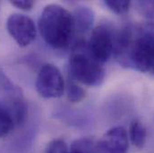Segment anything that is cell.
<instances>
[{
	"mask_svg": "<svg viewBox=\"0 0 154 153\" xmlns=\"http://www.w3.org/2000/svg\"><path fill=\"white\" fill-rule=\"evenodd\" d=\"M75 32L83 33L91 30L94 23V13L88 6L81 5L75 8L73 14Z\"/></svg>",
	"mask_w": 154,
	"mask_h": 153,
	"instance_id": "8",
	"label": "cell"
},
{
	"mask_svg": "<svg viewBox=\"0 0 154 153\" xmlns=\"http://www.w3.org/2000/svg\"><path fill=\"white\" fill-rule=\"evenodd\" d=\"M65 81L60 70L52 64L44 65L36 79V90L45 99L60 98L65 92Z\"/></svg>",
	"mask_w": 154,
	"mask_h": 153,
	"instance_id": "4",
	"label": "cell"
},
{
	"mask_svg": "<svg viewBox=\"0 0 154 153\" xmlns=\"http://www.w3.org/2000/svg\"><path fill=\"white\" fill-rule=\"evenodd\" d=\"M17 124L13 109L4 99L0 100V138L8 135Z\"/></svg>",
	"mask_w": 154,
	"mask_h": 153,
	"instance_id": "9",
	"label": "cell"
},
{
	"mask_svg": "<svg viewBox=\"0 0 154 153\" xmlns=\"http://www.w3.org/2000/svg\"><path fill=\"white\" fill-rule=\"evenodd\" d=\"M128 147V134L123 126L110 128L99 142L100 153H127Z\"/></svg>",
	"mask_w": 154,
	"mask_h": 153,
	"instance_id": "7",
	"label": "cell"
},
{
	"mask_svg": "<svg viewBox=\"0 0 154 153\" xmlns=\"http://www.w3.org/2000/svg\"><path fill=\"white\" fill-rule=\"evenodd\" d=\"M6 29L10 36L20 47L30 45L37 34L34 22L29 16L20 14H14L8 17Z\"/></svg>",
	"mask_w": 154,
	"mask_h": 153,
	"instance_id": "6",
	"label": "cell"
},
{
	"mask_svg": "<svg viewBox=\"0 0 154 153\" xmlns=\"http://www.w3.org/2000/svg\"><path fill=\"white\" fill-rule=\"evenodd\" d=\"M114 56L123 67L154 75V23L128 24L115 35Z\"/></svg>",
	"mask_w": 154,
	"mask_h": 153,
	"instance_id": "1",
	"label": "cell"
},
{
	"mask_svg": "<svg viewBox=\"0 0 154 153\" xmlns=\"http://www.w3.org/2000/svg\"><path fill=\"white\" fill-rule=\"evenodd\" d=\"M38 26L39 33L47 45L57 50L67 47L75 32L73 14L56 4L44 7Z\"/></svg>",
	"mask_w": 154,
	"mask_h": 153,
	"instance_id": "2",
	"label": "cell"
},
{
	"mask_svg": "<svg viewBox=\"0 0 154 153\" xmlns=\"http://www.w3.org/2000/svg\"><path fill=\"white\" fill-rule=\"evenodd\" d=\"M133 145L143 149L147 141V130L144 124L138 119H134L129 125V136Z\"/></svg>",
	"mask_w": 154,
	"mask_h": 153,
	"instance_id": "10",
	"label": "cell"
},
{
	"mask_svg": "<svg viewBox=\"0 0 154 153\" xmlns=\"http://www.w3.org/2000/svg\"><path fill=\"white\" fill-rule=\"evenodd\" d=\"M104 5L113 13L116 14H125L129 11L131 2L130 1H119V0H106Z\"/></svg>",
	"mask_w": 154,
	"mask_h": 153,
	"instance_id": "13",
	"label": "cell"
},
{
	"mask_svg": "<svg viewBox=\"0 0 154 153\" xmlns=\"http://www.w3.org/2000/svg\"><path fill=\"white\" fill-rule=\"evenodd\" d=\"M115 35L111 28L105 24L92 30L87 46L91 55L100 63H106L114 55Z\"/></svg>",
	"mask_w": 154,
	"mask_h": 153,
	"instance_id": "5",
	"label": "cell"
},
{
	"mask_svg": "<svg viewBox=\"0 0 154 153\" xmlns=\"http://www.w3.org/2000/svg\"><path fill=\"white\" fill-rule=\"evenodd\" d=\"M10 4L18 9H21L23 11H29L33 7L35 3L32 0H21V1L15 0V1H11Z\"/></svg>",
	"mask_w": 154,
	"mask_h": 153,
	"instance_id": "15",
	"label": "cell"
},
{
	"mask_svg": "<svg viewBox=\"0 0 154 153\" xmlns=\"http://www.w3.org/2000/svg\"><path fill=\"white\" fill-rule=\"evenodd\" d=\"M70 76L77 82L90 87L100 86L105 79L103 64L97 61L90 53L87 42L81 40L73 47L69 57Z\"/></svg>",
	"mask_w": 154,
	"mask_h": 153,
	"instance_id": "3",
	"label": "cell"
},
{
	"mask_svg": "<svg viewBox=\"0 0 154 153\" xmlns=\"http://www.w3.org/2000/svg\"><path fill=\"white\" fill-rule=\"evenodd\" d=\"M66 92L68 100L73 103L81 102L86 95L85 90L80 85H78L76 81L71 77L69 78L66 85Z\"/></svg>",
	"mask_w": 154,
	"mask_h": 153,
	"instance_id": "12",
	"label": "cell"
},
{
	"mask_svg": "<svg viewBox=\"0 0 154 153\" xmlns=\"http://www.w3.org/2000/svg\"><path fill=\"white\" fill-rule=\"evenodd\" d=\"M69 153H100L99 142H96L91 137L77 139L71 144Z\"/></svg>",
	"mask_w": 154,
	"mask_h": 153,
	"instance_id": "11",
	"label": "cell"
},
{
	"mask_svg": "<svg viewBox=\"0 0 154 153\" xmlns=\"http://www.w3.org/2000/svg\"><path fill=\"white\" fill-rule=\"evenodd\" d=\"M44 153H69V148L62 139H55L48 143Z\"/></svg>",
	"mask_w": 154,
	"mask_h": 153,
	"instance_id": "14",
	"label": "cell"
}]
</instances>
